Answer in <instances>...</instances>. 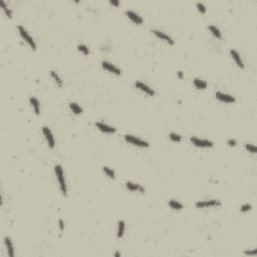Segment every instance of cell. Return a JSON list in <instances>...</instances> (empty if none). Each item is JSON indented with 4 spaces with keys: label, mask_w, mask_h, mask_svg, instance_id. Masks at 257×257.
I'll use <instances>...</instances> for the list:
<instances>
[{
    "label": "cell",
    "mask_w": 257,
    "mask_h": 257,
    "mask_svg": "<svg viewBox=\"0 0 257 257\" xmlns=\"http://www.w3.org/2000/svg\"><path fill=\"white\" fill-rule=\"evenodd\" d=\"M115 256H117V257H118V256H121V253L117 251V252H115Z\"/></svg>",
    "instance_id": "35"
},
{
    "label": "cell",
    "mask_w": 257,
    "mask_h": 257,
    "mask_svg": "<svg viewBox=\"0 0 257 257\" xmlns=\"http://www.w3.org/2000/svg\"><path fill=\"white\" fill-rule=\"evenodd\" d=\"M124 232H125V222L124 221H120L119 226H118V237L122 238L124 236Z\"/></svg>",
    "instance_id": "19"
},
{
    "label": "cell",
    "mask_w": 257,
    "mask_h": 257,
    "mask_svg": "<svg viewBox=\"0 0 257 257\" xmlns=\"http://www.w3.org/2000/svg\"><path fill=\"white\" fill-rule=\"evenodd\" d=\"M125 140H126L127 142L133 144V145H135V146H138V147H141V148H148V147H149V143L145 142V141L141 140V139L137 138V137H135V136L127 135V136H125Z\"/></svg>",
    "instance_id": "2"
},
{
    "label": "cell",
    "mask_w": 257,
    "mask_h": 257,
    "mask_svg": "<svg viewBox=\"0 0 257 257\" xmlns=\"http://www.w3.org/2000/svg\"><path fill=\"white\" fill-rule=\"evenodd\" d=\"M103 172L110 177V178L115 179V172L113 171V169H110V168H108V167H103Z\"/></svg>",
    "instance_id": "24"
},
{
    "label": "cell",
    "mask_w": 257,
    "mask_h": 257,
    "mask_svg": "<svg viewBox=\"0 0 257 257\" xmlns=\"http://www.w3.org/2000/svg\"><path fill=\"white\" fill-rule=\"evenodd\" d=\"M250 209H251V205L246 204V205H243V206L241 207L240 211H241V212H247V211H249Z\"/></svg>",
    "instance_id": "29"
},
{
    "label": "cell",
    "mask_w": 257,
    "mask_h": 257,
    "mask_svg": "<svg viewBox=\"0 0 257 257\" xmlns=\"http://www.w3.org/2000/svg\"><path fill=\"white\" fill-rule=\"evenodd\" d=\"M127 188L131 191H140L141 193H145V189H144L142 186L138 185V184H135V183L128 182L127 183Z\"/></svg>",
    "instance_id": "15"
},
{
    "label": "cell",
    "mask_w": 257,
    "mask_h": 257,
    "mask_svg": "<svg viewBox=\"0 0 257 257\" xmlns=\"http://www.w3.org/2000/svg\"><path fill=\"white\" fill-rule=\"evenodd\" d=\"M178 76H179V79H183V76H184V75H183V72H178Z\"/></svg>",
    "instance_id": "34"
},
{
    "label": "cell",
    "mask_w": 257,
    "mask_h": 257,
    "mask_svg": "<svg viewBox=\"0 0 257 257\" xmlns=\"http://www.w3.org/2000/svg\"><path fill=\"white\" fill-rule=\"evenodd\" d=\"M110 4H113V5L115 6H119L120 5V2L119 1H115V0H110Z\"/></svg>",
    "instance_id": "33"
},
{
    "label": "cell",
    "mask_w": 257,
    "mask_h": 257,
    "mask_svg": "<svg viewBox=\"0 0 257 257\" xmlns=\"http://www.w3.org/2000/svg\"><path fill=\"white\" fill-rule=\"evenodd\" d=\"M4 242H5V245L7 247V251H8V254L10 257H14V248H13V244L12 241L9 237H5L4 238Z\"/></svg>",
    "instance_id": "14"
},
{
    "label": "cell",
    "mask_w": 257,
    "mask_h": 257,
    "mask_svg": "<svg viewBox=\"0 0 257 257\" xmlns=\"http://www.w3.org/2000/svg\"><path fill=\"white\" fill-rule=\"evenodd\" d=\"M42 132H43V135L45 136V139L48 143L49 148L53 149L55 144H54V139H53V136H52V134H51L50 130H49L47 127H43V128H42Z\"/></svg>",
    "instance_id": "6"
},
{
    "label": "cell",
    "mask_w": 257,
    "mask_h": 257,
    "mask_svg": "<svg viewBox=\"0 0 257 257\" xmlns=\"http://www.w3.org/2000/svg\"><path fill=\"white\" fill-rule=\"evenodd\" d=\"M190 140H191V142H192L198 148H212V147H213V143H212L211 141L200 140V139L195 138V137H192Z\"/></svg>",
    "instance_id": "4"
},
{
    "label": "cell",
    "mask_w": 257,
    "mask_h": 257,
    "mask_svg": "<svg viewBox=\"0 0 257 257\" xmlns=\"http://www.w3.org/2000/svg\"><path fill=\"white\" fill-rule=\"evenodd\" d=\"M30 103H31L32 107H33V108H34L35 114L39 115V112H40V110H39V102H38V100H37L36 98H33V96H32V98H30Z\"/></svg>",
    "instance_id": "16"
},
{
    "label": "cell",
    "mask_w": 257,
    "mask_h": 257,
    "mask_svg": "<svg viewBox=\"0 0 257 257\" xmlns=\"http://www.w3.org/2000/svg\"><path fill=\"white\" fill-rule=\"evenodd\" d=\"M153 33H154L156 36L159 37V38H161L162 40H165L166 42H168L169 44H171V45H174V40L172 37H170L169 35H167L166 33H164V32L160 31V30H153Z\"/></svg>",
    "instance_id": "9"
},
{
    "label": "cell",
    "mask_w": 257,
    "mask_h": 257,
    "mask_svg": "<svg viewBox=\"0 0 257 257\" xmlns=\"http://www.w3.org/2000/svg\"><path fill=\"white\" fill-rule=\"evenodd\" d=\"M245 149H246L247 151H249V152H250V153H253V154H255L256 151H257L255 146H253V145H249V144H246V145H245Z\"/></svg>",
    "instance_id": "27"
},
{
    "label": "cell",
    "mask_w": 257,
    "mask_h": 257,
    "mask_svg": "<svg viewBox=\"0 0 257 257\" xmlns=\"http://www.w3.org/2000/svg\"><path fill=\"white\" fill-rule=\"evenodd\" d=\"M58 223H59V228H60V230L62 231L63 229H64V223H63V221L61 220V219H60L59 221H58Z\"/></svg>",
    "instance_id": "32"
},
{
    "label": "cell",
    "mask_w": 257,
    "mask_h": 257,
    "mask_svg": "<svg viewBox=\"0 0 257 257\" xmlns=\"http://www.w3.org/2000/svg\"><path fill=\"white\" fill-rule=\"evenodd\" d=\"M228 145L231 146V147H234V146H236V141L233 140V139H230V140L228 141Z\"/></svg>",
    "instance_id": "30"
},
{
    "label": "cell",
    "mask_w": 257,
    "mask_h": 257,
    "mask_svg": "<svg viewBox=\"0 0 257 257\" xmlns=\"http://www.w3.org/2000/svg\"><path fill=\"white\" fill-rule=\"evenodd\" d=\"M209 29H210V31L212 32V34H213L214 36L217 37V38H219V39L221 38V32H220V30H219L216 26H214V25H210Z\"/></svg>",
    "instance_id": "20"
},
{
    "label": "cell",
    "mask_w": 257,
    "mask_h": 257,
    "mask_svg": "<svg viewBox=\"0 0 257 257\" xmlns=\"http://www.w3.org/2000/svg\"><path fill=\"white\" fill-rule=\"evenodd\" d=\"M18 31H19L21 36H22V38L24 39L30 46H31V48L33 49V50H35V49H36V44H35L34 40L32 39V37L30 36V35L28 34V32L24 29V27L19 25V26H18Z\"/></svg>",
    "instance_id": "3"
},
{
    "label": "cell",
    "mask_w": 257,
    "mask_h": 257,
    "mask_svg": "<svg viewBox=\"0 0 257 257\" xmlns=\"http://www.w3.org/2000/svg\"><path fill=\"white\" fill-rule=\"evenodd\" d=\"M246 255H256V249H254V250L252 251H245L244 252Z\"/></svg>",
    "instance_id": "31"
},
{
    "label": "cell",
    "mask_w": 257,
    "mask_h": 257,
    "mask_svg": "<svg viewBox=\"0 0 257 257\" xmlns=\"http://www.w3.org/2000/svg\"><path fill=\"white\" fill-rule=\"evenodd\" d=\"M79 50L81 51L84 54H86V55H88V54L89 53V49L88 48V46H86L84 44H81V45H79Z\"/></svg>",
    "instance_id": "26"
},
{
    "label": "cell",
    "mask_w": 257,
    "mask_h": 257,
    "mask_svg": "<svg viewBox=\"0 0 257 257\" xmlns=\"http://www.w3.org/2000/svg\"><path fill=\"white\" fill-rule=\"evenodd\" d=\"M0 4H1L2 8H3V10H4V12H5V14H6V15L8 16L9 18H11V17H12V12H11V10H10V9H8V8H7V6L5 5V3H4V1H3V0H1V1H0Z\"/></svg>",
    "instance_id": "23"
},
{
    "label": "cell",
    "mask_w": 257,
    "mask_h": 257,
    "mask_svg": "<svg viewBox=\"0 0 257 257\" xmlns=\"http://www.w3.org/2000/svg\"><path fill=\"white\" fill-rule=\"evenodd\" d=\"M230 53H231V55H232L233 59L235 60V62H236V64L238 65V67H241V68H243V67H244L243 61H242L241 56L239 55V53H238L236 50H234V49H231Z\"/></svg>",
    "instance_id": "13"
},
{
    "label": "cell",
    "mask_w": 257,
    "mask_h": 257,
    "mask_svg": "<svg viewBox=\"0 0 257 257\" xmlns=\"http://www.w3.org/2000/svg\"><path fill=\"white\" fill-rule=\"evenodd\" d=\"M50 74H51V76H52V79H54V81H55L56 84H58V86H62L63 82H62V81H61L60 77L57 75V74H56L55 72H50Z\"/></svg>",
    "instance_id": "22"
},
{
    "label": "cell",
    "mask_w": 257,
    "mask_h": 257,
    "mask_svg": "<svg viewBox=\"0 0 257 257\" xmlns=\"http://www.w3.org/2000/svg\"><path fill=\"white\" fill-rule=\"evenodd\" d=\"M96 126L100 129V131L103 132V133H108V134H113L115 132V129L113 128V127L107 126V125L103 124V122H96Z\"/></svg>",
    "instance_id": "12"
},
{
    "label": "cell",
    "mask_w": 257,
    "mask_h": 257,
    "mask_svg": "<svg viewBox=\"0 0 257 257\" xmlns=\"http://www.w3.org/2000/svg\"><path fill=\"white\" fill-rule=\"evenodd\" d=\"M126 14L129 16L130 19L133 20L134 22L137 23V24H142V23H143V21H144V20H143V18L141 17V16L139 15V14H137V13L134 12V11L127 10V11H126Z\"/></svg>",
    "instance_id": "11"
},
{
    "label": "cell",
    "mask_w": 257,
    "mask_h": 257,
    "mask_svg": "<svg viewBox=\"0 0 257 257\" xmlns=\"http://www.w3.org/2000/svg\"><path fill=\"white\" fill-rule=\"evenodd\" d=\"M135 86H136L137 88H139V89H141V91H145V93H148L149 96H154L155 95L154 89L149 88V86H148L147 84H143V82H141V81H136L135 82Z\"/></svg>",
    "instance_id": "10"
},
{
    "label": "cell",
    "mask_w": 257,
    "mask_h": 257,
    "mask_svg": "<svg viewBox=\"0 0 257 257\" xmlns=\"http://www.w3.org/2000/svg\"><path fill=\"white\" fill-rule=\"evenodd\" d=\"M221 205V202L218 200H209V201H199L196 203L197 208H207V207H215Z\"/></svg>",
    "instance_id": "5"
},
{
    "label": "cell",
    "mask_w": 257,
    "mask_h": 257,
    "mask_svg": "<svg viewBox=\"0 0 257 257\" xmlns=\"http://www.w3.org/2000/svg\"><path fill=\"white\" fill-rule=\"evenodd\" d=\"M194 86L199 89H203V88H207V82L204 81H201V79H194Z\"/></svg>",
    "instance_id": "18"
},
{
    "label": "cell",
    "mask_w": 257,
    "mask_h": 257,
    "mask_svg": "<svg viewBox=\"0 0 257 257\" xmlns=\"http://www.w3.org/2000/svg\"><path fill=\"white\" fill-rule=\"evenodd\" d=\"M170 139H171V141H173V142H180L181 140H182V137L181 136H179V135H177V134H175V133H171L170 134Z\"/></svg>",
    "instance_id": "25"
},
{
    "label": "cell",
    "mask_w": 257,
    "mask_h": 257,
    "mask_svg": "<svg viewBox=\"0 0 257 257\" xmlns=\"http://www.w3.org/2000/svg\"><path fill=\"white\" fill-rule=\"evenodd\" d=\"M197 8H198V10H199L201 13H205V12H206V8H205V5H204L203 3H201V2H198V3H197Z\"/></svg>",
    "instance_id": "28"
},
{
    "label": "cell",
    "mask_w": 257,
    "mask_h": 257,
    "mask_svg": "<svg viewBox=\"0 0 257 257\" xmlns=\"http://www.w3.org/2000/svg\"><path fill=\"white\" fill-rule=\"evenodd\" d=\"M69 108H70V110H72V113H74L75 115H79V114H81V113H82V108L75 103H69Z\"/></svg>",
    "instance_id": "17"
},
{
    "label": "cell",
    "mask_w": 257,
    "mask_h": 257,
    "mask_svg": "<svg viewBox=\"0 0 257 257\" xmlns=\"http://www.w3.org/2000/svg\"><path fill=\"white\" fill-rule=\"evenodd\" d=\"M54 169H55V174H56V177H57V180L58 182H59L61 192H62V194L64 195V196H67V185H65V180H64V175H63L62 168H61L60 165H56Z\"/></svg>",
    "instance_id": "1"
},
{
    "label": "cell",
    "mask_w": 257,
    "mask_h": 257,
    "mask_svg": "<svg viewBox=\"0 0 257 257\" xmlns=\"http://www.w3.org/2000/svg\"><path fill=\"white\" fill-rule=\"evenodd\" d=\"M216 98H218L219 101L223 103H232L235 102V98L230 95H227V93H216Z\"/></svg>",
    "instance_id": "7"
},
{
    "label": "cell",
    "mask_w": 257,
    "mask_h": 257,
    "mask_svg": "<svg viewBox=\"0 0 257 257\" xmlns=\"http://www.w3.org/2000/svg\"><path fill=\"white\" fill-rule=\"evenodd\" d=\"M102 65H103V67L105 68V69H107L110 72H113V74H117V75H120V74H122L121 69H119V68H118L117 67H115L114 64H112V63L108 62V61H103Z\"/></svg>",
    "instance_id": "8"
},
{
    "label": "cell",
    "mask_w": 257,
    "mask_h": 257,
    "mask_svg": "<svg viewBox=\"0 0 257 257\" xmlns=\"http://www.w3.org/2000/svg\"><path fill=\"white\" fill-rule=\"evenodd\" d=\"M169 206L171 207V208L175 209V210H181L183 209V205L181 203H179V202L175 201V200H171V201L169 202Z\"/></svg>",
    "instance_id": "21"
}]
</instances>
